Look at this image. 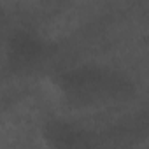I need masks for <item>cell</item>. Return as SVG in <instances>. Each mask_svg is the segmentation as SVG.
<instances>
[{"label": "cell", "instance_id": "cell-1", "mask_svg": "<svg viewBox=\"0 0 149 149\" xmlns=\"http://www.w3.org/2000/svg\"><path fill=\"white\" fill-rule=\"evenodd\" d=\"M58 109L65 114L100 118L118 116L133 107L140 97L146 81L133 65L112 63L104 54L76 60L51 76Z\"/></svg>", "mask_w": 149, "mask_h": 149}]
</instances>
